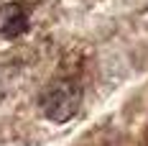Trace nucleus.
I'll return each instance as SVG.
<instances>
[{
	"instance_id": "nucleus-2",
	"label": "nucleus",
	"mask_w": 148,
	"mask_h": 146,
	"mask_svg": "<svg viewBox=\"0 0 148 146\" xmlns=\"http://www.w3.org/2000/svg\"><path fill=\"white\" fill-rule=\"evenodd\" d=\"M28 26H31V15L23 5H18V3L0 5V36L15 39L21 33H26Z\"/></svg>"
},
{
	"instance_id": "nucleus-3",
	"label": "nucleus",
	"mask_w": 148,
	"mask_h": 146,
	"mask_svg": "<svg viewBox=\"0 0 148 146\" xmlns=\"http://www.w3.org/2000/svg\"><path fill=\"white\" fill-rule=\"evenodd\" d=\"M0 95H3V90H0Z\"/></svg>"
},
{
	"instance_id": "nucleus-1",
	"label": "nucleus",
	"mask_w": 148,
	"mask_h": 146,
	"mask_svg": "<svg viewBox=\"0 0 148 146\" xmlns=\"http://www.w3.org/2000/svg\"><path fill=\"white\" fill-rule=\"evenodd\" d=\"M38 105H41V113L49 120L66 123L82 108V85L74 77H56L44 87Z\"/></svg>"
}]
</instances>
